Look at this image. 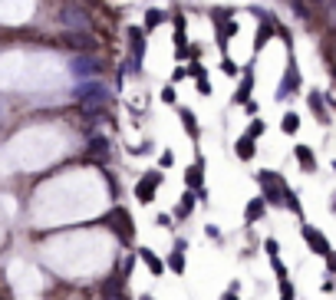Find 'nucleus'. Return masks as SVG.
<instances>
[{
	"label": "nucleus",
	"instance_id": "1",
	"mask_svg": "<svg viewBox=\"0 0 336 300\" xmlns=\"http://www.w3.org/2000/svg\"><path fill=\"white\" fill-rule=\"evenodd\" d=\"M106 224H116V231H119V237L122 241H132V234H135V224H132V218L122 211V208H112L109 214H106Z\"/></svg>",
	"mask_w": 336,
	"mask_h": 300
},
{
	"label": "nucleus",
	"instance_id": "2",
	"mask_svg": "<svg viewBox=\"0 0 336 300\" xmlns=\"http://www.w3.org/2000/svg\"><path fill=\"white\" fill-rule=\"evenodd\" d=\"M63 47H70V50H79V53H93L96 50V40L89 37V33H79V30H70V33H63Z\"/></svg>",
	"mask_w": 336,
	"mask_h": 300
},
{
	"label": "nucleus",
	"instance_id": "3",
	"mask_svg": "<svg viewBox=\"0 0 336 300\" xmlns=\"http://www.w3.org/2000/svg\"><path fill=\"white\" fill-rule=\"evenodd\" d=\"M303 241L310 244V251H316L320 257H329V254H333V247L326 244V237H323L320 231H313L310 224H303Z\"/></svg>",
	"mask_w": 336,
	"mask_h": 300
},
{
	"label": "nucleus",
	"instance_id": "4",
	"mask_svg": "<svg viewBox=\"0 0 336 300\" xmlns=\"http://www.w3.org/2000/svg\"><path fill=\"white\" fill-rule=\"evenodd\" d=\"M106 89H102V83H83V86H76V99L79 103H102L106 99Z\"/></svg>",
	"mask_w": 336,
	"mask_h": 300
},
{
	"label": "nucleus",
	"instance_id": "5",
	"mask_svg": "<svg viewBox=\"0 0 336 300\" xmlns=\"http://www.w3.org/2000/svg\"><path fill=\"white\" fill-rule=\"evenodd\" d=\"M99 70H102L99 60H89V56H76V60H73V76L89 79V76H99Z\"/></svg>",
	"mask_w": 336,
	"mask_h": 300
},
{
	"label": "nucleus",
	"instance_id": "6",
	"mask_svg": "<svg viewBox=\"0 0 336 300\" xmlns=\"http://www.w3.org/2000/svg\"><path fill=\"white\" fill-rule=\"evenodd\" d=\"M158 182H162V175H158V172H149L139 185H135V198H139V201H152V195H155Z\"/></svg>",
	"mask_w": 336,
	"mask_h": 300
},
{
	"label": "nucleus",
	"instance_id": "7",
	"mask_svg": "<svg viewBox=\"0 0 336 300\" xmlns=\"http://www.w3.org/2000/svg\"><path fill=\"white\" fill-rule=\"evenodd\" d=\"M129 43H132V70H139L142 56H145V33H142L139 27H132V30H129Z\"/></svg>",
	"mask_w": 336,
	"mask_h": 300
},
{
	"label": "nucleus",
	"instance_id": "8",
	"mask_svg": "<svg viewBox=\"0 0 336 300\" xmlns=\"http://www.w3.org/2000/svg\"><path fill=\"white\" fill-rule=\"evenodd\" d=\"M139 257H142V261H145V267H149L152 270V274H162V270H165V264L162 261H158V254L155 251H149V247H139Z\"/></svg>",
	"mask_w": 336,
	"mask_h": 300
},
{
	"label": "nucleus",
	"instance_id": "9",
	"mask_svg": "<svg viewBox=\"0 0 336 300\" xmlns=\"http://www.w3.org/2000/svg\"><path fill=\"white\" fill-rule=\"evenodd\" d=\"M293 155H297V162L306 168V172H313V168H316V158H313L310 145H297V149H293Z\"/></svg>",
	"mask_w": 336,
	"mask_h": 300
},
{
	"label": "nucleus",
	"instance_id": "10",
	"mask_svg": "<svg viewBox=\"0 0 336 300\" xmlns=\"http://www.w3.org/2000/svg\"><path fill=\"white\" fill-rule=\"evenodd\" d=\"M181 251H185V244L178 241V244H175V251H172V257H168V267H172L175 274H185V254H181Z\"/></svg>",
	"mask_w": 336,
	"mask_h": 300
},
{
	"label": "nucleus",
	"instance_id": "11",
	"mask_svg": "<svg viewBox=\"0 0 336 300\" xmlns=\"http://www.w3.org/2000/svg\"><path fill=\"white\" fill-rule=\"evenodd\" d=\"M191 208H195V195H191V191H185V195H181V201L175 205V218H188V214H191Z\"/></svg>",
	"mask_w": 336,
	"mask_h": 300
},
{
	"label": "nucleus",
	"instance_id": "12",
	"mask_svg": "<svg viewBox=\"0 0 336 300\" xmlns=\"http://www.w3.org/2000/svg\"><path fill=\"white\" fill-rule=\"evenodd\" d=\"M201 175H204V165H201V162H195V165H191V168L185 172V182L191 185V188L201 191Z\"/></svg>",
	"mask_w": 336,
	"mask_h": 300
},
{
	"label": "nucleus",
	"instance_id": "13",
	"mask_svg": "<svg viewBox=\"0 0 336 300\" xmlns=\"http://www.w3.org/2000/svg\"><path fill=\"white\" fill-rule=\"evenodd\" d=\"M264 211H267L264 198H254V201H250V205H247V211H244V218H247V221L254 224V221H257V218H260V214H264Z\"/></svg>",
	"mask_w": 336,
	"mask_h": 300
},
{
	"label": "nucleus",
	"instance_id": "14",
	"mask_svg": "<svg viewBox=\"0 0 336 300\" xmlns=\"http://www.w3.org/2000/svg\"><path fill=\"white\" fill-rule=\"evenodd\" d=\"M237 158H244V162H247V158H254V139H250V135H244V139H237Z\"/></svg>",
	"mask_w": 336,
	"mask_h": 300
},
{
	"label": "nucleus",
	"instance_id": "15",
	"mask_svg": "<svg viewBox=\"0 0 336 300\" xmlns=\"http://www.w3.org/2000/svg\"><path fill=\"white\" fill-rule=\"evenodd\" d=\"M270 33H274V17H267V24L257 30V40H254V50H260V47H264L267 40H270Z\"/></svg>",
	"mask_w": 336,
	"mask_h": 300
},
{
	"label": "nucleus",
	"instance_id": "16",
	"mask_svg": "<svg viewBox=\"0 0 336 300\" xmlns=\"http://www.w3.org/2000/svg\"><path fill=\"white\" fill-rule=\"evenodd\" d=\"M250 89H254V76H250V73H244V83H241V89H237V96H234V103H247V96H250Z\"/></svg>",
	"mask_w": 336,
	"mask_h": 300
},
{
	"label": "nucleus",
	"instance_id": "17",
	"mask_svg": "<svg viewBox=\"0 0 336 300\" xmlns=\"http://www.w3.org/2000/svg\"><path fill=\"white\" fill-rule=\"evenodd\" d=\"M181 122H185L188 135H191V139H198V119H195V112H191V109H181Z\"/></svg>",
	"mask_w": 336,
	"mask_h": 300
},
{
	"label": "nucleus",
	"instance_id": "18",
	"mask_svg": "<svg viewBox=\"0 0 336 300\" xmlns=\"http://www.w3.org/2000/svg\"><path fill=\"white\" fill-rule=\"evenodd\" d=\"M280 129H283V132H297V129H300V119L297 116H293V112H287V116H283V122H280Z\"/></svg>",
	"mask_w": 336,
	"mask_h": 300
},
{
	"label": "nucleus",
	"instance_id": "19",
	"mask_svg": "<svg viewBox=\"0 0 336 300\" xmlns=\"http://www.w3.org/2000/svg\"><path fill=\"white\" fill-rule=\"evenodd\" d=\"M162 20H165V14H162V10H155V7H152L149 14H145V30H152V27H158V24H162Z\"/></svg>",
	"mask_w": 336,
	"mask_h": 300
},
{
	"label": "nucleus",
	"instance_id": "20",
	"mask_svg": "<svg viewBox=\"0 0 336 300\" xmlns=\"http://www.w3.org/2000/svg\"><path fill=\"white\" fill-rule=\"evenodd\" d=\"M283 208H290L293 214H300V201H297V195H293L290 188H287V198H283Z\"/></svg>",
	"mask_w": 336,
	"mask_h": 300
},
{
	"label": "nucleus",
	"instance_id": "21",
	"mask_svg": "<svg viewBox=\"0 0 336 300\" xmlns=\"http://www.w3.org/2000/svg\"><path fill=\"white\" fill-rule=\"evenodd\" d=\"M310 109L316 112V116H323V119H326V112H323V99H320V96H316V93L310 96Z\"/></svg>",
	"mask_w": 336,
	"mask_h": 300
},
{
	"label": "nucleus",
	"instance_id": "22",
	"mask_svg": "<svg viewBox=\"0 0 336 300\" xmlns=\"http://www.w3.org/2000/svg\"><path fill=\"white\" fill-rule=\"evenodd\" d=\"M260 132H264V122H260V119H254V122H250V129H247V135H250V139H257Z\"/></svg>",
	"mask_w": 336,
	"mask_h": 300
},
{
	"label": "nucleus",
	"instance_id": "23",
	"mask_svg": "<svg viewBox=\"0 0 336 300\" xmlns=\"http://www.w3.org/2000/svg\"><path fill=\"white\" fill-rule=\"evenodd\" d=\"M280 300H293V287L287 280H280Z\"/></svg>",
	"mask_w": 336,
	"mask_h": 300
},
{
	"label": "nucleus",
	"instance_id": "24",
	"mask_svg": "<svg viewBox=\"0 0 336 300\" xmlns=\"http://www.w3.org/2000/svg\"><path fill=\"white\" fill-rule=\"evenodd\" d=\"M267 254H270V257H277V251H280V244H277V241H274V237H267Z\"/></svg>",
	"mask_w": 336,
	"mask_h": 300
},
{
	"label": "nucleus",
	"instance_id": "25",
	"mask_svg": "<svg viewBox=\"0 0 336 300\" xmlns=\"http://www.w3.org/2000/svg\"><path fill=\"white\" fill-rule=\"evenodd\" d=\"M221 66H224V73H227V76H237V66H234V60H227V56H224V63H221Z\"/></svg>",
	"mask_w": 336,
	"mask_h": 300
},
{
	"label": "nucleus",
	"instance_id": "26",
	"mask_svg": "<svg viewBox=\"0 0 336 300\" xmlns=\"http://www.w3.org/2000/svg\"><path fill=\"white\" fill-rule=\"evenodd\" d=\"M162 99H165V103H175V89L165 86V89H162Z\"/></svg>",
	"mask_w": 336,
	"mask_h": 300
},
{
	"label": "nucleus",
	"instance_id": "27",
	"mask_svg": "<svg viewBox=\"0 0 336 300\" xmlns=\"http://www.w3.org/2000/svg\"><path fill=\"white\" fill-rule=\"evenodd\" d=\"M198 89H201V93H211V83H208V76L198 79Z\"/></svg>",
	"mask_w": 336,
	"mask_h": 300
},
{
	"label": "nucleus",
	"instance_id": "28",
	"mask_svg": "<svg viewBox=\"0 0 336 300\" xmlns=\"http://www.w3.org/2000/svg\"><path fill=\"white\" fill-rule=\"evenodd\" d=\"M221 300H237V284L231 287V290H227V293H224V297H221Z\"/></svg>",
	"mask_w": 336,
	"mask_h": 300
},
{
	"label": "nucleus",
	"instance_id": "29",
	"mask_svg": "<svg viewBox=\"0 0 336 300\" xmlns=\"http://www.w3.org/2000/svg\"><path fill=\"white\" fill-rule=\"evenodd\" d=\"M326 267H329V270H333V274H336V254H329V257H326Z\"/></svg>",
	"mask_w": 336,
	"mask_h": 300
},
{
	"label": "nucleus",
	"instance_id": "30",
	"mask_svg": "<svg viewBox=\"0 0 336 300\" xmlns=\"http://www.w3.org/2000/svg\"><path fill=\"white\" fill-rule=\"evenodd\" d=\"M333 211H336V198H333Z\"/></svg>",
	"mask_w": 336,
	"mask_h": 300
},
{
	"label": "nucleus",
	"instance_id": "31",
	"mask_svg": "<svg viewBox=\"0 0 336 300\" xmlns=\"http://www.w3.org/2000/svg\"><path fill=\"white\" fill-rule=\"evenodd\" d=\"M142 300H152V297H142Z\"/></svg>",
	"mask_w": 336,
	"mask_h": 300
},
{
	"label": "nucleus",
	"instance_id": "32",
	"mask_svg": "<svg viewBox=\"0 0 336 300\" xmlns=\"http://www.w3.org/2000/svg\"><path fill=\"white\" fill-rule=\"evenodd\" d=\"M333 168H336V162H333Z\"/></svg>",
	"mask_w": 336,
	"mask_h": 300
}]
</instances>
